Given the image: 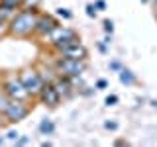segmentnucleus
Returning <instances> with one entry per match:
<instances>
[{"label": "nucleus", "mask_w": 157, "mask_h": 147, "mask_svg": "<svg viewBox=\"0 0 157 147\" xmlns=\"http://www.w3.org/2000/svg\"><path fill=\"white\" fill-rule=\"evenodd\" d=\"M108 86V82L104 81V78H100V81H96V88H100V90H102V88H106Z\"/></svg>", "instance_id": "nucleus-25"}, {"label": "nucleus", "mask_w": 157, "mask_h": 147, "mask_svg": "<svg viewBox=\"0 0 157 147\" xmlns=\"http://www.w3.org/2000/svg\"><path fill=\"white\" fill-rule=\"evenodd\" d=\"M153 2H155V6H157V0H153Z\"/></svg>", "instance_id": "nucleus-31"}, {"label": "nucleus", "mask_w": 157, "mask_h": 147, "mask_svg": "<svg viewBox=\"0 0 157 147\" xmlns=\"http://www.w3.org/2000/svg\"><path fill=\"white\" fill-rule=\"evenodd\" d=\"M16 10L14 6H6V4H0V20H6V22H10L14 16H16Z\"/></svg>", "instance_id": "nucleus-12"}, {"label": "nucleus", "mask_w": 157, "mask_h": 147, "mask_svg": "<svg viewBox=\"0 0 157 147\" xmlns=\"http://www.w3.org/2000/svg\"><path fill=\"white\" fill-rule=\"evenodd\" d=\"M6 122H8V120H6V116H4L2 112H0V127H2L4 124H6Z\"/></svg>", "instance_id": "nucleus-27"}, {"label": "nucleus", "mask_w": 157, "mask_h": 147, "mask_svg": "<svg viewBox=\"0 0 157 147\" xmlns=\"http://www.w3.org/2000/svg\"><path fill=\"white\" fill-rule=\"evenodd\" d=\"M2 143H4V139H2V137H0V145H2Z\"/></svg>", "instance_id": "nucleus-30"}, {"label": "nucleus", "mask_w": 157, "mask_h": 147, "mask_svg": "<svg viewBox=\"0 0 157 147\" xmlns=\"http://www.w3.org/2000/svg\"><path fill=\"white\" fill-rule=\"evenodd\" d=\"M20 2H24V0H0V4H6V6H14V8H18V4Z\"/></svg>", "instance_id": "nucleus-19"}, {"label": "nucleus", "mask_w": 157, "mask_h": 147, "mask_svg": "<svg viewBox=\"0 0 157 147\" xmlns=\"http://www.w3.org/2000/svg\"><path fill=\"white\" fill-rule=\"evenodd\" d=\"M55 69H57L59 75H63V77L77 78V77H81L82 73L86 71V63H85V59H67V57H61L57 61Z\"/></svg>", "instance_id": "nucleus-3"}, {"label": "nucleus", "mask_w": 157, "mask_h": 147, "mask_svg": "<svg viewBox=\"0 0 157 147\" xmlns=\"http://www.w3.org/2000/svg\"><path fill=\"white\" fill-rule=\"evenodd\" d=\"M28 114H29L28 102L14 100V98H12V102H10V106H8V110H6V114H4V116H6V120L10 122V124H18V122H22Z\"/></svg>", "instance_id": "nucleus-6"}, {"label": "nucleus", "mask_w": 157, "mask_h": 147, "mask_svg": "<svg viewBox=\"0 0 157 147\" xmlns=\"http://www.w3.org/2000/svg\"><path fill=\"white\" fill-rule=\"evenodd\" d=\"M47 37L51 39V45L55 47L59 53H61L63 49H67V47H71V45H75V43H78V36H77L75 29L63 28V26H57Z\"/></svg>", "instance_id": "nucleus-2"}, {"label": "nucleus", "mask_w": 157, "mask_h": 147, "mask_svg": "<svg viewBox=\"0 0 157 147\" xmlns=\"http://www.w3.org/2000/svg\"><path fill=\"white\" fill-rule=\"evenodd\" d=\"M37 98L41 100V104H45L49 108H55L59 104V100H61V96H59L57 88L53 86V82H45L41 88V92L37 94Z\"/></svg>", "instance_id": "nucleus-7"}, {"label": "nucleus", "mask_w": 157, "mask_h": 147, "mask_svg": "<svg viewBox=\"0 0 157 147\" xmlns=\"http://www.w3.org/2000/svg\"><path fill=\"white\" fill-rule=\"evenodd\" d=\"M110 69H112V71H118V73H120V71H122V65H120L118 61H112V63H110Z\"/></svg>", "instance_id": "nucleus-22"}, {"label": "nucleus", "mask_w": 157, "mask_h": 147, "mask_svg": "<svg viewBox=\"0 0 157 147\" xmlns=\"http://www.w3.org/2000/svg\"><path fill=\"white\" fill-rule=\"evenodd\" d=\"M86 16L88 18H96V6L94 4H88L86 6Z\"/></svg>", "instance_id": "nucleus-18"}, {"label": "nucleus", "mask_w": 157, "mask_h": 147, "mask_svg": "<svg viewBox=\"0 0 157 147\" xmlns=\"http://www.w3.org/2000/svg\"><path fill=\"white\" fill-rule=\"evenodd\" d=\"M98 49H100L102 53H106V43H98Z\"/></svg>", "instance_id": "nucleus-28"}, {"label": "nucleus", "mask_w": 157, "mask_h": 147, "mask_svg": "<svg viewBox=\"0 0 157 147\" xmlns=\"http://www.w3.org/2000/svg\"><path fill=\"white\" fill-rule=\"evenodd\" d=\"M39 131H41L43 135H53V131H55V124H53L51 120H41V124H39Z\"/></svg>", "instance_id": "nucleus-13"}, {"label": "nucleus", "mask_w": 157, "mask_h": 147, "mask_svg": "<svg viewBox=\"0 0 157 147\" xmlns=\"http://www.w3.org/2000/svg\"><path fill=\"white\" fill-rule=\"evenodd\" d=\"M102 26H104V32L106 33H112V32H114V22H112V20H104V22H102Z\"/></svg>", "instance_id": "nucleus-16"}, {"label": "nucleus", "mask_w": 157, "mask_h": 147, "mask_svg": "<svg viewBox=\"0 0 157 147\" xmlns=\"http://www.w3.org/2000/svg\"><path fill=\"white\" fill-rule=\"evenodd\" d=\"M114 104H118V96L116 94H110L106 98V106H114Z\"/></svg>", "instance_id": "nucleus-20"}, {"label": "nucleus", "mask_w": 157, "mask_h": 147, "mask_svg": "<svg viewBox=\"0 0 157 147\" xmlns=\"http://www.w3.org/2000/svg\"><path fill=\"white\" fill-rule=\"evenodd\" d=\"M37 10L36 8H28V10H22V12H16V16L10 20V33L18 37H28L36 32V26H37Z\"/></svg>", "instance_id": "nucleus-1"}, {"label": "nucleus", "mask_w": 157, "mask_h": 147, "mask_svg": "<svg viewBox=\"0 0 157 147\" xmlns=\"http://www.w3.org/2000/svg\"><path fill=\"white\" fill-rule=\"evenodd\" d=\"M104 127L106 130H118V124L116 122H104Z\"/></svg>", "instance_id": "nucleus-23"}, {"label": "nucleus", "mask_w": 157, "mask_h": 147, "mask_svg": "<svg viewBox=\"0 0 157 147\" xmlns=\"http://www.w3.org/2000/svg\"><path fill=\"white\" fill-rule=\"evenodd\" d=\"M57 26H59V22L53 16H49V14H39L37 26H36V33H39V36H49Z\"/></svg>", "instance_id": "nucleus-8"}, {"label": "nucleus", "mask_w": 157, "mask_h": 147, "mask_svg": "<svg viewBox=\"0 0 157 147\" xmlns=\"http://www.w3.org/2000/svg\"><path fill=\"white\" fill-rule=\"evenodd\" d=\"M86 47L81 45V43H75V45L67 47L61 51V57H67V59H86Z\"/></svg>", "instance_id": "nucleus-10"}, {"label": "nucleus", "mask_w": 157, "mask_h": 147, "mask_svg": "<svg viewBox=\"0 0 157 147\" xmlns=\"http://www.w3.org/2000/svg\"><path fill=\"white\" fill-rule=\"evenodd\" d=\"M4 90L8 92L10 98H14V100H24L28 102L29 98H32V94L26 90V86H24L22 78L20 77H10L6 82H4Z\"/></svg>", "instance_id": "nucleus-5"}, {"label": "nucleus", "mask_w": 157, "mask_h": 147, "mask_svg": "<svg viewBox=\"0 0 157 147\" xmlns=\"http://www.w3.org/2000/svg\"><path fill=\"white\" fill-rule=\"evenodd\" d=\"M6 137H8V139H10V141H18V137H20V134H18V131H16V130H10Z\"/></svg>", "instance_id": "nucleus-21"}, {"label": "nucleus", "mask_w": 157, "mask_h": 147, "mask_svg": "<svg viewBox=\"0 0 157 147\" xmlns=\"http://www.w3.org/2000/svg\"><path fill=\"white\" fill-rule=\"evenodd\" d=\"M16 143H18V145H26V143H29V139H28V137H18Z\"/></svg>", "instance_id": "nucleus-26"}, {"label": "nucleus", "mask_w": 157, "mask_h": 147, "mask_svg": "<svg viewBox=\"0 0 157 147\" xmlns=\"http://www.w3.org/2000/svg\"><path fill=\"white\" fill-rule=\"evenodd\" d=\"M94 6H96V10H104L106 8V2H104V0H96Z\"/></svg>", "instance_id": "nucleus-24"}, {"label": "nucleus", "mask_w": 157, "mask_h": 147, "mask_svg": "<svg viewBox=\"0 0 157 147\" xmlns=\"http://www.w3.org/2000/svg\"><path fill=\"white\" fill-rule=\"evenodd\" d=\"M6 32H10V22H6V20H0V36H4Z\"/></svg>", "instance_id": "nucleus-17"}, {"label": "nucleus", "mask_w": 157, "mask_h": 147, "mask_svg": "<svg viewBox=\"0 0 157 147\" xmlns=\"http://www.w3.org/2000/svg\"><path fill=\"white\" fill-rule=\"evenodd\" d=\"M24 2H37V0H24Z\"/></svg>", "instance_id": "nucleus-29"}, {"label": "nucleus", "mask_w": 157, "mask_h": 147, "mask_svg": "<svg viewBox=\"0 0 157 147\" xmlns=\"http://www.w3.org/2000/svg\"><path fill=\"white\" fill-rule=\"evenodd\" d=\"M10 102H12V98H10V96H8V92L2 88V90H0V112H2V114H6Z\"/></svg>", "instance_id": "nucleus-14"}, {"label": "nucleus", "mask_w": 157, "mask_h": 147, "mask_svg": "<svg viewBox=\"0 0 157 147\" xmlns=\"http://www.w3.org/2000/svg\"><path fill=\"white\" fill-rule=\"evenodd\" d=\"M141 2H147V0H141Z\"/></svg>", "instance_id": "nucleus-32"}, {"label": "nucleus", "mask_w": 157, "mask_h": 147, "mask_svg": "<svg viewBox=\"0 0 157 147\" xmlns=\"http://www.w3.org/2000/svg\"><path fill=\"white\" fill-rule=\"evenodd\" d=\"M53 86L57 88V92H59V96L61 98H71L73 96V78H69V77H63V75H57V78L53 81Z\"/></svg>", "instance_id": "nucleus-9"}, {"label": "nucleus", "mask_w": 157, "mask_h": 147, "mask_svg": "<svg viewBox=\"0 0 157 147\" xmlns=\"http://www.w3.org/2000/svg\"><path fill=\"white\" fill-rule=\"evenodd\" d=\"M20 78H22L26 90L32 96H37L39 92H41L43 85H45V82H43V78H41V75H39L36 69H24V71L20 73Z\"/></svg>", "instance_id": "nucleus-4"}, {"label": "nucleus", "mask_w": 157, "mask_h": 147, "mask_svg": "<svg viewBox=\"0 0 157 147\" xmlns=\"http://www.w3.org/2000/svg\"><path fill=\"white\" fill-rule=\"evenodd\" d=\"M118 77H120V82H122V85H126V86H130V85H134V82H136V75L130 71V69H122V71L118 73Z\"/></svg>", "instance_id": "nucleus-11"}, {"label": "nucleus", "mask_w": 157, "mask_h": 147, "mask_svg": "<svg viewBox=\"0 0 157 147\" xmlns=\"http://www.w3.org/2000/svg\"><path fill=\"white\" fill-rule=\"evenodd\" d=\"M57 16H61V18H65V20H71V18H73V14L69 12L67 8H57Z\"/></svg>", "instance_id": "nucleus-15"}]
</instances>
